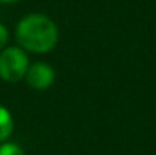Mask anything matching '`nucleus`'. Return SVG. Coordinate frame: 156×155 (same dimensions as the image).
<instances>
[{"mask_svg": "<svg viewBox=\"0 0 156 155\" xmlns=\"http://www.w3.org/2000/svg\"><path fill=\"white\" fill-rule=\"evenodd\" d=\"M55 70L50 64L47 62H34L29 65L27 73L24 76L29 87L35 90H47L50 88L55 82Z\"/></svg>", "mask_w": 156, "mask_h": 155, "instance_id": "obj_3", "label": "nucleus"}, {"mask_svg": "<svg viewBox=\"0 0 156 155\" xmlns=\"http://www.w3.org/2000/svg\"><path fill=\"white\" fill-rule=\"evenodd\" d=\"M8 40H9V32H8L6 26L0 23V52L6 47V44H8Z\"/></svg>", "mask_w": 156, "mask_h": 155, "instance_id": "obj_6", "label": "nucleus"}, {"mask_svg": "<svg viewBox=\"0 0 156 155\" xmlns=\"http://www.w3.org/2000/svg\"><path fill=\"white\" fill-rule=\"evenodd\" d=\"M27 53L18 46H9L0 52V79L9 84L21 81L29 68Z\"/></svg>", "mask_w": 156, "mask_h": 155, "instance_id": "obj_2", "label": "nucleus"}, {"mask_svg": "<svg viewBox=\"0 0 156 155\" xmlns=\"http://www.w3.org/2000/svg\"><path fill=\"white\" fill-rule=\"evenodd\" d=\"M14 131V119L11 111L0 103V143H5Z\"/></svg>", "mask_w": 156, "mask_h": 155, "instance_id": "obj_4", "label": "nucleus"}, {"mask_svg": "<svg viewBox=\"0 0 156 155\" xmlns=\"http://www.w3.org/2000/svg\"><path fill=\"white\" fill-rule=\"evenodd\" d=\"M20 0H0V3H6V5H11V3H17Z\"/></svg>", "mask_w": 156, "mask_h": 155, "instance_id": "obj_7", "label": "nucleus"}, {"mask_svg": "<svg viewBox=\"0 0 156 155\" xmlns=\"http://www.w3.org/2000/svg\"><path fill=\"white\" fill-rule=\"evenodd\" d=\"M0 155H26V154L18 145L5 142V143L0 145Z\"/></svg>", "mask_w": 156, "mask_h": 155, "instance_id": "obj_5", "label": "nucleus"}, {"mask_svg": "<svg viewBox=\"0 0 156 155\" xmlns=\"http://www.w3.org/2000/svg\"><path fill=\"white\" fill-rule=\"evenodd\" d=\"M15 38L18 47L24 52L47 53L52 52L59 40L56 23L44 14H27L15 28Z\"/></svg>", "mask_w": 156, "mask_h": 155, "instance_id": "obj_1", "label": "nucleus"}]
</instances>
